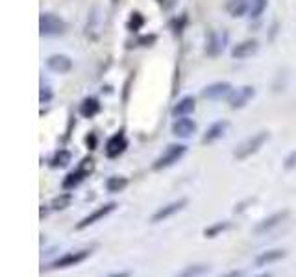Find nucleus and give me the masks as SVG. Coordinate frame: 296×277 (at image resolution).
I'll use <instances>...</instances> for the list:
<instances>
[{
  "label": "nucleus",
  "instance_id": "nucleus-1",
  "mask_svg": "<svg viewBox=\"0 0 296 277\" xmlns=\"http://www.w3.org/2000/svg\"><path fill=\"white\" fill-rule=\"evenodd\" d=\"M268 139H270V133H268V131H259L256 135L248 137L245 142H241L239 146H237V150L234 152V157L239 159V161L252 157L254 153H257L263 146H265V142H267Z\"/></svg>",
  "mask_w": 296,
  "mask_h": 277
},
{
  "label": "nucleus",
  "instance_id": "nucleus-2",
  "mask_svg": "<svg viewBox=\"0 0 296 277\" xmlns=\"http://www.w3.org/2000/svg\"><path fill=\"white\" fill-rule=\"evenodd\" d=\"M185 152H187V146H183V144H171V146H167L165 152L161 153L160 157L154 161L152 170L169 168V166H172L174 163H178V161L185 155Z\"/></svg>",
  "mask_w": 296,
  "mask_h": 277
},
{
  "label": "nucleus",
  "instance_id": "nucleus-3",
  "mask_svg": "<svg viewBox=\"0 0 296 277\" xmlns=\"http://www.w3.org/2000/svg\"><path fill=\"white\" fill-rule=\"evenodd\" d=\"M91 257V249H78V251H68V253L61 255L59 259H56L48 268L52 270H61V268H70V266H76L87 260Z\"/></svg>",
  "mask_w": 296,
  "mask_h": 277
},
{
  "label": "nucleus",
  "instance_id": "nucleus-4",
  "mask_svg": "<svg viewBox=\"0 0 296 277\" xmlns=\"http://www.w3.org/2000/svg\"><path fill=\"white\" fill-rule=\"evenodd\" d=\"M39 30L41 35H48V37L61 35L65 32V23L59 17L52 15V13H43L39 19Z\"/></svg>",
  "mask_w": 296,
  "mask_h": 277
},
{
  "label": "nucleus",
  "instance_id": "nucleus-5",
  "mask_svg": "<svg viewBox=\"0 0 296 277\" xmlns=\"http://www.w3.org/2000/svg\"><path fill=\"white\" fill-rule=\"evenodd\" d=\"M115 207H117V204H115V202H109V204L102 205V207H98V209L93 211L91 215H87L86 218H82V220L76 224V229H78V231H82V229H86V227H89V226H93V224L100 222L102 218H106L109 213H113Z\"/></svg>",
  "mask_w": 296,
  "mask_h": 277
},
{
  "label": "nucleus",
  "instance_id": "nucleus-6",
  "mask_svg": "<svg viewBox=\"0 0 296 277\" xmlns=\"http://www.w3.org/2000/svg\"><path fill=\"white\" fill-rule=\"evenodd\" d=\"M226 41H228L226 32H211L205 41V54L209 57H218L226 46Z\"/></svg>",
  "mask_w": 296,
  "mask_h": 277
},
{
  "label": "nucleus",
  "instance_id": "nucleus-7",
  "mask_svg": "<svg viewBox=\"0 0 296 277\" xmlns=\"http://www.w3.org/2000/svg\"><path fill=\"white\" fill-rule=\"evenodd\" d=\"M187 205V200L185 198H180L176 200V202H172V204H167L165 207H161V209H158L152 215V224H160V222L167 220V218H171V216H174L176 213H180V211L183 209Z\"/></svg>",
  "mask_w": 296,
  "mask_h": 277
},
{
  "label": "nucleus",
  "instance_id": "nucleus-8",
  "mask_svg": "<svg viewBox=\"0 0 296 277\" xmlns=\"http://www.w3.org/2000/svg\"><path fill=\"white\" fill-rule=\"evenodd\" d=\"M230 95H232V83L228 81H215L202 90V98H207V100H222Z\"/></svg>",
  "mask_w": 296,
  "mask_h": 277
},
{
  "label": "nucleus",
  "instance_id": "nucleus-9",
  "mask_svg": "<svg viewBox=\"0 0 296 277\" xmlns=\"http://www.w3.org/2000/svg\"><path fill=\"white\" fill-rule=\"evenodd\" d=\"M254 97H256V89H254L252 85H245V87H241V89L235 90L234 95H230V108L232 109L245 108L246 104L250 102Z\"/></svg>",
  "mask_w": 296,
  "mask_h": 277
},
{
  "label": "nucleus",
  "instance_id": "nucleus-10",
  "mask_svg": "<svg viewBox=\"0 0 296 277\" xmlns=\"http://www.w3.org/2000/svg\"><path fill=\"white\" fill-rule=\"evenodd\" d=\"M128 148V141H126V137L122 131L119 133H115L108 142H106V155L109 159H115L119 157L120 153H124V150Z\"/></svg>",
  "mask_w": 296,
  "mask_h": 277
},
{
  "label": "nucleus",
  "instance_id": "nucleus-11",
  "mask_svg": "<svg viewBox=\"0 0 296 277\" xmlns=\"http://www.w3.org/2000/svg\"><path fill=\"white\" fill-rule=\"evenodd\" d=\"M259 48V43L256 39H246L241 41L232 48V57L235 59H246V57H252Z\"/></svg>",
  "mask_w": 296,
  "mask_h": 277
},
{
  "label": "nucleus",
  "instance_id": "nucleus-12",
  "mask_svg": "<svg viewBox=\"0 0 296 277\" xmlns=\"http://www.w3.org/2000/svg\"><path fill=\"white\" fill-rule=\"evenodd\" d=\"M46 65H48V68L54 70V72L67 74V72H70V68H72V59L68 56H65V54H54V56H50L46 59Z\"/></svg>",
  "mask_w": 296,
  "mask_h": 277
},
{
  "label": "nucleus",
  "instance_id": "nucleus-13",
  "mask_svg": "<svg viewBox=\"0 0 296 277\" xmlns=\"http://www.w3.org/2000/svg\"><path fill=\"white\" fill-rule=\"evenodd\" d=\"M287 216H289V211H279V213H274V215L267 216L265 220L259 222L254 231H256V235H263V233H267V231H270V229H274L276 226H279V224H281Z\"/></svg>",
  "mask_w": 296,
  "mask_h": 277
},
{
  "label": "nucleus",
  "instance_id": "nucleus-14",
  "mask_svg": "<svg viewBox=\"0 0 296 277\" xmlns=\"http://www.w3.org/2000/svg\"><path fill=\"white\" fill-rule=\"evenodd\" d=\"M194 131H196V122L191 119H185V117L176 119V122L172 124V135L180 137V139H187Z\"/></svg>",
  "mask_w": 296,
  "mask_h": 277
},
{
  "label": "nucleus",
  "instance_id": "nucleus-15",
  "mask_svg": "<svg viewBox=\"0 0 296 277\" xmlns=\"http://www.w3.org/2000/svg\"><path fill=\"white\" fill-rule=\"evenodd\" d=\"M226 130H228V122H226V120H218V122H215V124H211L209 128H207L205 135L202 137V142H204V144H211V142L218 141V139L224 137Z\"/></svg>",
  "mask_w": 296,
  "mask_h": 277
},
{
  "label": "nucleus",
  "instance_id": "nucleus-16",
  "mask_svg": "<svg viewBox=\"0 0 296 277\" xmlns=\"http://www.w3.org/2000/svg\"><path fill=\"white\" fill-rule=\"evenodd\" d=\"M100 30H102V15H100V8L95 6L89 13V19H87V35L97 39L100 35Z\"/></svg>",
  "mask_w": 296,
  "mask_h": 277
},
{
  "label": "nucleus",
  "instance_id": "nucleus-17",
  "mask_svg": "<svg viewBox=\"0 0 296 277\" xmlns=\"http://www.w3.org/2000/svg\"><path fill=\"white\" fill-rule=\"evenodd\" d=\"M287 257V251L285 249H268V251H263L256 257V266H267L272 264V262H278V260L285 259Z\"/></svg>",
  "mask_w": 296,
  "mask_h": 277
},
{
  "label": "nucleus",
  "instance_id": "nucleus-18",
  "mask_svg": "<svg viewBox=\"0 0 296 277\" xmlns=\"http://www.w3.org/2000/svg\"><path fill=\"white\" fill-rule=\"evenodd\" d=\"M87 175L89 174H87L86 170H82L80 166H78L76 170H72V172H68V174L65 175V179H63V183H61L63 189H65V191H72V189H76L82 181L86 179Z\"/></svg>",
  "mask_w": 296,
  "mask_h": 277
},
{
  "label": "nucleus",
  "instance_id": "nucleus-19",
  "mask_svg": "<svg viewBox=\"0 0 296 277\" xmlns=\"http://www.w3.org/2000/svg\"><path fill=\"white\" fill-rule=\"evenodd\" d=\"M194 108H196V102H194L193 97H183L180 102L172 108V117H176V119H180V117H185V115L193 113Z\"/></svg>",
  "mask_w": 296,
  "mask_h": 277
},
{
  "label": "nucleus",
  "instance_id": "nucleus-20",
  "mask_svg": "<svg viewBox=\"0 0 296 277\" xmlns=\"http://www.w3.org/2000/svg\"><path fill=\"white\" fill-rule=\"evenodd\" d=\"M100 113V102L97 98H86L84 102L80 104V115L86 117V119H91L95 115Z\"/></svg>",
  "mask_w": 296,
  "mask_h": 277
},
{
  "label": "nucleus",
  "instance_id": "nucleus-21",
  "mask_svg": "<svg viewBox=\"0 0 296 277\" xmlns=\"http://www.w3.org/2000/svg\"><path fill=\"white\" fill-rule=\"evenodd\" d=\"M70 161H72V153L68 150H57L54 153V157L50 159V166L52 168H65V166H68Z\"/></svg>",
  "mask_w": 296,
  "mask_h": 277
},
{
  "label": "nucleus",
  "instance_id": "nucleus-22",
  "mask_svg": "<svg viewBox=\"0 0 296 277\" xmlns=\"http://www.w3.org/2000/svg\"><path fill=\"white\" fill-rule=\"evenodd\" d=\"M226 8H228L230 15L234 19H237V17H243V15L248 12L250 4H248V0H230Z\"/></svg>",
  "mask_w": 296,
  "mask_h": 277
},
{
  "label": "nucleus",
  "instance_id": "nucleus-23",
  "mask_svg": "<svg viewBox=\"0 0 296 277\" xmlns=\"http://www.w3.org/2000/svg\"><path fill=\"white\" fill-rule=\"evenodd\" d=\"M209 271V266L207 264H191V266H185L176 277H200L207 273Z\"/></svg>",
  "mask_w": 296,
  "mask_h": 277
},
{
  "label": "nucleus",
  "instance_id": "nucleus-24",
  "mask_svg": "<svg viewBox=\"0 0 296 277\" xmlns=\"http://www.w3.org/2000/svg\"><path fill=\"white\" fill-rule=\"evenodd\" d=\"M128 187V179L122 177V175H113V177H109L106 181V189H108V193L115 194V193H120V191H124Z\"/></svg>",
  "mask_w": 296,
  "mask_h": 277
},
{
  "label": "nucleus",
  "instance_id": "nucleus-25",
  "mask_svg": "<svg viewBox=\"0 0 296 277\" xmlns=\"http://www.w3.org/2000/svg\"><path fill=\"white\" fill-rule=\"evenodd\" d=\"M72 200H74V196L70 193H61L59 196H56V198L52 200L50 207L54 211H63V209H67V207H70Z\"/></svg>",
  "mask_w": 296,
  "mask_h": 277
},
{
  "label": "nucleus",
  "instance_id": "nucleus-26",
  "mask_svg": "<svg viewBox=\"0 0 296 277\" xmlns=\"http://www.w3.org/2000/svg\"><path fill=\"white\" fill-rule=\"evenodd\" d=\"M226 229H230V222H216L213 226L205 227L204 229V237L205 238H215L218 237L220 233H224Z\"/></svg>",
  "mask_w": 296,
  "mask_h": 277
},
{
  "label": "nucleus",
  "instance_id": "nucleus-27",
  "mask_svg": "<svg viewBox=\"0 0 296 277\" xmlns=\"http://www.w3.org/2000/svg\"><path fill=\"white\" fill-rule=\"evenodd\" d=\"M268 0H250V8H248V13H250L252 19H257L265 10H267Z\"/></svg>",
  "mask_w": 296,
  "mask_h": 277
},
{
  "label": "nucleus",
  "instance_id": "nucleus-28",
  "mask_svg": "<svg viewBox=\"0 0 296 277\" xmlns=\"http://www.w3.org/2000/svg\"><path fill=\"white\" fill-rule=\"evenodd\" d=\"M142 24H144V19H142V15L139 12H133L130 17V23H128V28L131 30V32H137V30L141 28Z\"/></svg>",
  "mask_w": 296,
  "mask_h": 277
},
{
  "label": "nucleus",
  "instance_id": "nucleus-29",
  "mask_svg": "<svg viewBox=\"0 0 296 277\" xmlns=\"http://www.w3.org/2000/svg\"><path fill=\"white\" fill-rule=\"evenodd\" d=\"M41 104H48L52 100V90L50 87H41V97H39Z\"/></svg>",
  "mask_w": 296,
  "mask_h": 277
},
{
  "label": "nucleus",
  "instance_id": "nucleus-30",
  "mask_svg": "<svg viewBox=\"0 0 296 277\" xmlns=\"http://www.w3.org/2000/svg\"><path fill=\"white\" fill-rule=\"evenodd\" d=\"M296 166V150L294 152H290L289 155H287V159H285V168L290 170Z\"/></svg>",
  "mask_w": 296,
  "mask_h": 277
},
{
  "label": "nucleus",
  "instance_id": "nucleus-31",
  "mask_svg": "<svg viewBox=\"0 0 296 277\" xmlns=\"http://www.w3.org/2000/svg\"><path fill=\"white\" fill-rule=\"evenodd\" d=\"M152 43H156V35H144V37L139 39V45L142 46H150Z\"/></svg>",
  "mask_w": 296,
  "mask_h": 277
},
{
  "label": "nucleus",
  "instance_id": "nucleus-32",
  "mask_svg": "<svg viewBox=\"0 0 296 277\" xmlns=\"http://www.w3.org/2000/svg\"><path fill=\"white\" fill-rule=\"evenodd\" d=\"M86 142H87V146H89V150H95V146H97V135H95V133H89Z\"/></svg>",
  "mask_w": 296,
  "mask_h": 277
},
{
  "label": "nucleus",
  "instance_id": "nucleus-33",
  "mask_svg": "<svg viewBox=\"0 0 296 277\" xmlns=\"http://www.w3.org/2000/svg\"><path fill=\"white\" fill-rule=\"evenodd\" d=\"M245 275V271L243 270H234V271H228V273H224L220 277H243Z\"/></svg>",
  "mask_w": 296,
  "mask_h": 277
},
{
  "label": "nucleus",
  "instance_id": "nucleus-34",
  "mask_svg": "<svg viewBox=\"0 0 296 277\" xmlns=\"http://www.w3.org/2000/svg\"><path fill=\"white\" fill-rule=\"evenodd\" d=\"M106 277H130V271H117V273H109Z\"/></svg>",
  "mask_w": 296,
  "mask_h": 277
},
{
  "label": "nucleus",
  "instance_id": "nucleus-35",
  "mask_svg": "<svg viewBox=\"0 0 296 277\" xmlns=\"http://www.w3.org/2000/svg\"><path fill=\"white\" fill-rule=\"evenodd\" d=\"M46 215H48V209H46L45 205H41V218H45Z\"/></svg>",
  "mask_w": 296,
  "mask_h": 277
},
{
  "label": "nucleus",
  "instance_id": "nucleus-36",
  "mask_svg": "<svg viewBox=\"0 0 296 277\" xmlns=\"http://www.w3.org/2000/svg\"><path fill=\"white\" fill-rule=\"evenodd\" d=\"M257 277H272V273H268L267 271V273H261V275H257Z\"/></svg>",
  "mask_w": 296,
  "mask_h": 277
},
{
  "label": "nucleus",
  "instance_id": "nucleus-37",
  "mask_svg": "<svg viewBox=\"0 0 296 277\" xmlns=\"http://www.w3.org/2000/svg\"><path fill=\"white\" fill-rule=\"evenodd\" d=\"M156 2H158V4H165L167 0H156Z\"/></svg>",
  "mask_w": 296,
  "mask_h": 277
}]
</instances>
